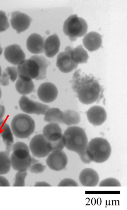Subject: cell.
<instances>
[{
  "mask_svg": "<svg viewBox=\"0 0 127 210\" xmlns=\"http://www.w3.org/2000/svg\"><path fill=\"white\" fill-rule=\"evenodd\" d=\"M70 82L79 101L84 104L99 102L104 96V89L97 79L93 75L82 74L80 69L75 72Z\"/></svg>",
  "mask_w": 127,
  "mask_h": 210,
  "instance_id": "6da1fadb",
  "label": "cell"
},
{
  "mask_svg": "<svg viewBox=\"0 0 127 210\" xmlns=\"http://www.w3.org/2000/svg\"><path fill=\"white\" fill-rule=\"evenodd\" d=\"M49 62L44 56L34 55L24 60L17 68L18 77L27 80H41L45 78Z\"/></svg>",
  "mask_w": 127,
  "mask_h": 210,
  "instance_id": "7a4b0ae2",
  "label": "cell"
},
{
  "mask_svg": "<svg viewBox=\"0 0 127 210\" xmlns=\"http://www.w3.org/2000/svg\"><path fill=\"white\" fill-rule=\"evenodd\" d=\"M62 139L64 147L79 155L86 150L88 143L84 130L77 126L68 128L63 134Z\"/></svg>",
  "mask_w": 127,
  "mask_h": 210,
  "instance_id": "3957f363",
  "label": "cell"
},
{
  "mask_svg": "<svg viewBox=\"0 0 127 210\" xmlns=\"http://www.w3.org/2000/svg\"><path fill=\"white\" fill-rule=\"evenodd\" d=\"M86 151L92 161L101 163L109 159L111 148L109 142L106 139L97 137L93 138L88 143Z\"/></svg>",
  "mask_w": 127,
  "mask_h": 210,
  "instance_id": "277c9868",
  "label": "cell"
},
{
  "mask_svg": "<svg viewBox=\"0 0 127 210\" xmlns=\"http://www.w3.org/2000/svg\"><path fill=\"white\" fill-rule=\"evenodd\" d=\"M35 127V122L33 118L23 113L15 115L11 123L13 134L16 138L20 139L29 137L34 132Z\"/></svg>",
  "mask_w": 127,
  "mask_h": 210,
  "instance_id": "5b68a950",
  "label": "cell"
},
{
  "mask_svg": "<svg viewBox=\"0 0 127 210\" xmlns=\"http://www.w3.org/2000/svg\"><path fill=\"white\" fill-rule=\"evenodd\" d=\"M88 25L83 18L77 14L69 16L64 22L63 31L71 41L76 40L78 37L84 36L87 32Z\"/></svg>",
  "mask_w": 127,
  "mask_h": 210,
  "instance_id": "8992f818",
  "label": "cell"
},
{
  "mask_svg": "<svg viewBox=\"0 0 127 210\" xmlns=\"http://www.w3.org/2000/svg\"><path fill=\"white\" fill-rule=\"evenodd\" d=\"M29 148L33 155L38 158L46 157L51 152L48 142L41 134L36 135L31 139Z\"/></svg>",
  "mask_w": 127,
  "mask_h": 210,
  "instance_id": "52a82bcc",
  "label": "cell"
},
{
  "mask_svg": "<svg viewBox=\"0 0 127 210\" xmlns=\"http://www.w3.org/2000/svg\"><path fill=\"white\" fill-rule=\"evenodd\" d=\"M19 105L20 109L28 114L44 115L49 108L47 105L34 101L25 95L21 97Z\"/></svg>",
  "mask_w": 127,
  "mask_h": 210,
  "instance_id": "ba28073f",
  "label": "cell"
},
{
  "mask_svg": "<svg viewBox=\"0 0 127 210\" xmlns=\"http://www.w3.org/2000/svg\"><path fill=\"white\" fill-rule=\"evenodd\" d=\"M46 162L51 169L56 171L64 169L68 162L67 157L62 150L51 152L47 156Z\"/></svg>",
  "mask_w": 127,
  "mask_h": 210,
  "instance_id": "9c48e42d",
  "label": "cell"
},
{
  "mask_svg": "<svg viewBox=\"0 0 127 210\" xmlns=\"http://www.w3.org/2000/svg\"><path fill=\"white\" fill-rule=\"evenodd\" d=\"M37 95L39 99L45 103H50L54 101L58 95V90L56 86L50 82L41 84L37 90Z\"/></svg>",
  "mask_w": 127,
  "mask_h": 210,
  "instance_id": "30bf717a",
  "label": "cell"
},
{
  "mask_svg": "<svg viewBox=\"0 0 127 210\" xmlns=\"http://www.w3.org/2000/svg\"><path fill=\"white\" fill-rule=\"evenodd\" d=\"M11 24L12 28L18 33L26 30L29 27L31 19L27 14L19 11H15L11 13Z\"/></svg>",
  "mask_w": 127,
  "mask_h": 210,
  "instance_id": "8fae6325",
  "label": "cell"
},
{
  "mask_svg": "<svg viewBox=\"0 0 127 210\" xmlns=\"http://www.w3.org/2000/svg\"><path fill=\"white\" fill-rule=\"evenodd\" d=\"M4 56L5 59L11 63L19 64L25 60V55L20 46L17 44L9 45L4 50Z\"/></svg>",
  "mask_w": 127,
  "mask_h": 210,
  "instance_id": "7c38bea8",
  "label": "cell"
},
{
  "mask_svg": "<svg viewBox=\"0 0 127 210\" xmlns=\"http://www.w3.org/2000/svg\"><path fill=\"white\" fill-rule=\"evenodd\" d=\"M85 113L89 122L94 126H100L106 120L107 113L104 108L95 105L90 108Z\"/></svg>",
  "mask_w": 127,
  "mask_h": 210,
  "instance_id": "4fadbf2b",
  "label": "cell"
},
{
  "mask_svg": "<svg viewBox=\"0 0 127 210\" xmlns=\"http://www.w3.org/2000/svg\"><path fill=\"white\" fill-rule=\"evenodd\" d=\"M56 66L62 72L67 73L76 69L78 64L72 59L69 53L66 51L59 53L57 57Z\"/></svg>",
  "mask_w": 127,
  "mask_h": 210,
  "instance_id": "5bb4252c",
  "label": "cell"
},
{
  "mask_svg": "<svg viewBox=\"0 0 127 210\" xmlns=\"http://www.w3.org/2000/svg\"><path fill=\"white\" fill-rule=\"evenodd\" d=\"M79 180L81 184L85 187L96 186L99 181L98 173L94 169L87 168L84 169L80 172Z\"/></svg>",
  "mask_w": 127,
  "mask_h": 210,
  "instance_id": "9a60e30c",
  "label": "cell"
},
{
  "mask_svg": "<svg viewBox=\"0 0 127 210\" xmlns=\"http://www.w3.org/2000/svg\"><path fill=\"white\" fill-rule=\"evenodd\" d=\"M83 42L84 46L89 51H95L101 46L102 36L97 32H91L85 35Z\"/></svg>",
  "mask_w": 127,
  "mask_h": 210,
  "instance_id": "2e32d148",
  "label": "cell"
},
{
  "mask_svg": "<svg viewBox=\"0 0 127 210\" xmlns=\"http://www.w3.org/2000/svg\"><path fill=\"white\" fill-rule=\"evenodd\" d=\"M44 41L39 34L34 33L28 38L26 43L28 50L35 54L42 53L43 52Z\"/></svg>",
  "mask_w": 127,
  "mask_h": 210,
  "instance_id": "e0dca14e",
  "label": "cell"
},
{
  "mask_svg": "<svg viewBox=\"0 0 127 210\" xmlns=\"http://www.w3.org/2000/svg\"><path fill=\"white\" fill-rule=\"evenodd\" d=\"M60 46L59 39L55 33L46 39L44 44L43 52L47 57L53 58L58 52Z\"/></svg>",
  "mask_w": 127,
  "mask_h": 210,
  "instance_id": "ac0fdd59",
  "label": "cell"
},
{
  "mask_svg": "<svg viewBox=\"0 0 127 210\" xmlns=\"http://www.w3.org/2000/svg\"><path fill=\"white\" fill-rule=\"evenodd\" d=\"M49 142L58 140L62 138V129L58 124L49 123L45 126L43 129V134Z\"/></svg>",
  "mask_w": 127,
  "mask_h": 210,
  "instance_id": "d6986e66",
  "label": "cell"
},
{
  "mask_svg": "<svg viewBox=\"0 0 127 210\" xmlns=\"http://www.w3.org/2000/svg\"><path fill=\"white\" fill-rule=\"evenodd\" d=\"M65 51L69 53L72 60L78 64L87 62L89 57L87 51L84 48L81 44L75 48L68 46L65 48Z\"/></svg>",
  "mask_w": 127,
  "mask_h": 210,
  "instance_id": "ffe728a7",
  "label": "cell"
},
{
  "mask_svg": "<svg viewBox=\"0 0 127 210\" xmlns=\"http://www.w3.org/2000/svg\"><path fill=\"white\" fill-rule=\"evenodd\" d=\"M0 136L6 146V150L11 152L14 142L13 133L9 125L4 119L0 121Z\"/></svg>",
  "mask_w": 127,
  "mask_h": 210,
  "instance_id": "44dd1931",
  "label": "cell"
},
{
  "mask_svg": "<svg viewBox=\"0 0 127 210\" xmlns=\"http://www.w3.org/2000/svg\"><path fill=\"white\" fill-rule=\"evenodd\" d=\"M11 167L15 170L20 171L28 169L31 164L33 158L31 155L25 159H20L12 153L10 156Z\"/></svg>",
  "mask_w": 127,
  "mask_h": 210,
  "instance_id": "7402d4cb",
  "label": "cell"
},
{
  "mask_svg": "<svg viewBox=\"0 0 127 210\" xmlns=\"http://www.w3.org/2000/svg\"><path fill=\"white\" fill-rule=\"evenodd\" d=\"M44 115V120L46 122L58 124L63 123V112L58 108H49Z\"/></svg>",
  "mask_w": 127,
  "mask_h": 210,
  "instance_id": "603a6c76",
  "label": "cell"
},
{
  "mask_svg": "<svg viewBox=\"0 0 127 210\" xmlns=\"http://www.w3.org/2000/svg\"><path fill=\"white\" fill-rule=\"evenodd\" d=\"M15 88L19 94L25 95L33 91L34 85L32 80H26L18 77L15 83Z\"/></svg>",
  "mask_w": 127,
  "mask_h": 210,
  "instance_id": "cb8c5ba5",
  "label": "cell"
},
{
  "mask_svg": "<svg viewBox=\"0 0 127 210\" xmlns=\"http://www.w3.org/2000/svg\"><path fill=\"white\" fill-rule=\"evenodd\" d=\"M18 76L17 68L16 67H8L0 77V84L3 86H7L9 83V80L14 82L17 79Z\"/></svg>",
  "mask_w": 127,
  "mask_h": 210,
  "instance_id": "d4e9b609",
  "label": "cell"
},
{
  "mask_svg": "<svg viewBox=\"0 0 127 210\" xmlns=\"http://www.w3.org/2000/svg\"><path fill=\"white\" fill-rule=\"evenodd\" d=\"M12 150V153L20 159H25L30 155L29 147L25 143L22 142H17L14 144Z\"/></svg>",
  "mask_w": 127,
  "mask_h": 210,
  "instance_id": "484cf974",
  "label": "cell"
},
{
  "mask_svg": "<svg viewBox=\"0 0 127 210\" xmlns=\"http://www.w3.org/2000/svg\"><path fill=\"white\" fill-rule=\"evenodd\" d=\"M63 123L68 126L77 125L80 121L81 118L79 114L74 110H66L63 111Z\"/></svg>",
  "mask_w": 127,
  "mask_h": 210,
  "instance_id": "4316f807",
  "label": "cell"
},
{
  "mask_svg": "<svg viewBox=\"0 0 127 210\" xmlns=\"http://www.w3.org/2000/svg\"><path fill=\"white\" fill-rule=\"evenodd\" d=\"M11 163L10 152L7 150L0 152V175L8 173L10 171Z\"/></svg>",
  "mask_w": 127,
  "mask_h": 210,
  "instance_id": "83f0119b",
  "label": "cell"
},
{
  "mask_svg": "<svg viewBox=\"0 0 127 210\" xmlns=\"http://www.w3.org/2000/svg\"><path fill=\"white\" fill-rule=\"evenodd\" d=\"M27 175V170L17 171L15 176L13 186L23 187L25 185V179Z\"/></svg>",
  "mask_w": 127,
  "mask_h": 210,
  "instance_id": "f1b7e54d",
  "label": "cell"
},
{
  "mask_svg": "<svg viewBox=\"0 0 127 210\" xmlns=\"http://www.w3.org/2000/svg\"><path fill=\"white\" fill-rule=\"evenodd\" d=\"M99 186V187H120L121 185L117 179L113 178H109L101 181Z\"/></svg>",
  "mask_w": 127,
  "mask_h": 210,
  "instance_id": "f546056e",
  "label": "cell"
},
{
  "mask_svg": "<svg viewBox=\"0 0 127 210\" xmlns=\"http://www.w3.org/2000/svg\"><path fill=\"white\" fill-rule=\"evenodd\" d=\"M9 26L5 12L0 10V32L5 31L9 28Z\"/></svg>",
  "mask_w": 127,
  "mask_h": 210,
  "instance_id": "4dcf8cb0",
  "label": "cell"
},
{
  "mask_svg": "<svg viewBox=\"0 0 127 210\" xmlns=\"http://www.w3.org/2000/svg\"><path fill=\"white\" fill-rule=\"evenodd\" d=\"M48 143L51 152L62 150L64 147L62 138L55 142H48Z\"/></svg>",
  "mask_w": 127,
  "mask_h": 210,
  "instance_id": "1f68e13d",
  "label": "cell"
},
{
  "mask_svg": "<svg viewBox=\"0 0 127 210\" xmlns=\"http://www.w3.org/2000/svg\"><path fill=\"white\" fill-rule=\"evenodd\" d=\"M46 168V166L38 161L31 164L28 169L32 173H38L43 172Z\"/></svg>",
  "mask_w": 127,
  "mask_h": 210,
  "instance_id": "d6a6232c",
  "label": "cell"
},
{
  "mask_svg": "<svg viewBox=\"0 0 127 210\" xmlns=\"http://www.w3.org/2000/svg\"><path fill=\"white\" fill-rule=\"evenodd\" d=\"M58 186H78L77 182L73 179L70 178H65L61 181L58 184Z\"/></svg>",
  "mask_w": 127,
  "mask_h": 210,
  "instance_id": "836d02e7",
  "label": "cell"
},
{
  "mask_svg": "<svg viewBox=\"0 0 127 210\" xmlns=\"http://www.w3.org/2000/svg\"><path fill=\"white\" fill-rule=\"evenodd\" d=\"M79 156L82 162L84 163L89 164L92 162L88 155L86 150Z\"/></svg>",
  "mask_w": 127,
  "mask_h": 210,
  "instance_id": "e575fe53",
  "label": "cell"
},
{
  "mask_svg": "<svg viewBox=\"0 0 127 210\" xmlns=\"http://www.w3.org/2000/svg\"><path fill=\"white\" fill-rule=\"evenodd\" d=\"M10 186V184L8 180L4 176L0 175V186Z\"/></svg>",
  "mask_w": 127,
  "mask_h": 210,
  "instance_id": "d590c367",
  "label": "cell"
},
{
  "mask_svg": "<svg viewBox=\"0 0 127 210\" xmlns=\"http://www.w3.org/2000/svg\"><path fill=\"white\" fill-rule=\"evenodd\" d=\"M34 186L36 187H49L51 185L46 182L44 181H40L36 182Z\"/></svg>",
  "mask_w": 127,
  "mask_h": 210,
  "instance_id": "8d00e7d4",
  "label": "cell"
},
{
  "mask_svg": "<svg viewBox=\"0 0 127 210\" xmlns=\"http://www.w3.org/2000/svg\"><path fill=\"white\" fill-rule=\"evenodd\" d=\"M5 113V108L4 106L0 104V121H1Z\"/></svg>",
  "mask_w": 127,
  "mask_h": 210,
  "instance_id": "74e56055",
  "label": "cell"
},
{
  "mask_svg": "<svg viewBox=\"0 0 127 210\" xmlns=\"http://www.w3.org/2000/svg\"><path fill=\"white\" fill-rule=\"evenodd\" d=\"M2 52H3V49L1 47L0 44V56L2 54Z\"/></svg>",
  "mask_w": 127,
  "mask_h": 210,
  "instance_id": "f35d334b",
  "label": "cell"
},
{
  "mask_svg": "<svg viewBox=\"0 0 127 210\" xmlns=\"http://www.w3.org/2000/svg\"><path fill=\"white\" fill-rule=\"evenodd\" d=\"M1 74H2V69L0 66V77L1 76Z\"/></svg>",
  "mask_w": 127,
  "mask_h": 210,
  "instance_id": "ab89813d",
  "label": "cell"
},
{
  "mask_svg": "<svg viewBox=\"0 0 127 210\" xmlns=\"http://www.w3.org/2000/svg\"><path fill=\"white\" fill-rule=\"evenodd\" d=\"M1 96H2V92H1V88H0V99L1 98Z\"/></svg>",
  "mask_w": 127,
  "mask_h": 210,
  "instance_id": "60d3db41",
  "label": "cell"
}]
</instances>
